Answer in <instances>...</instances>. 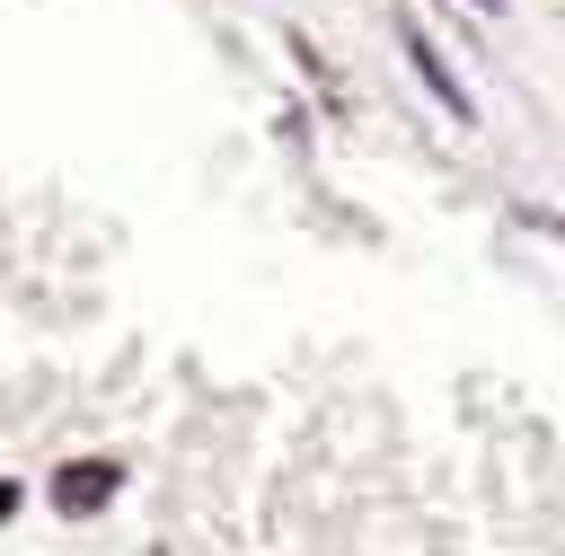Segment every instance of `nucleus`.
I'll list each match as a JSON object with an SVG mask.
<instances>
[{"label":"nucleus","instance_id":"obj_1","mask_svg":"<svg viewBox=\"0 0 565 556\" xmlns=\"http://www.w3.org/2000/svg\"><path fill=\"white\" fill-rule=\"evenodd\" d=\"M397 35H406V62H415V79H424V88H433V97H441V115H450V124H468V115H477V106H468V88H459V79H450V62H441V44H433V35H424V26H415V18H406V26H397Z\"/></svg>","mask_w":565,"mask_h":556},{"label":"nucleus","instance_id":"obj_2","mask_svg":"<svg viewBox=\"0 0 565 556\" xmlns=\"http://www.w3.org/2000/svg\"><path fill=\"white\" fill-rule=\"evenodd\" d=\"M97 494H115V468H97V459H79V468H62V485H53V503H62V512H88Z\"/></svg>","mask_w":565,"mask_h":556},{"label":"nucleus","instance_id":"obj_3","mask_svg":"<svg viewBox=\"0 0 565 556\" xmlns=\"http://www.w3.org/2000/svg\"><path fill=\"white\" fill-rule=\"evenodd\" d=\"M468 9H486V18H494V9H503V0H468Z\"/></svg>","mask_w":565,"mask_h":556}]
</instances>
